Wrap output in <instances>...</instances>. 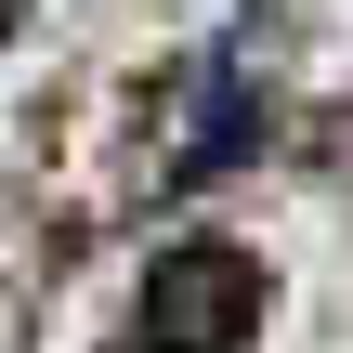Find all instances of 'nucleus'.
<instances>
[{
  "mask_svg": "<svg viewBox=\"0 0 353 353\" xmlns=\"http://www.w3.org/2000/svg\"><path fill=\"white\" fill-rule=\"evenodd\" d=\"M13 26H26V0H0V52H13Z\"/></svg>",
  "mask_w": 353,
  "mask_h": 353,
  "instance_id": "f03ea898",
  "label": "nucleus"
},
{
  "mask_svg": "<svg viewBox=\"0 0 353 353\" xmlns=\"http://www.w3.org/2000/svg\"><path fill=\"white\" fill-rule=\"evenodd\" d=\"M262 314H275V275H262V249H236V236H183V249H157L144 288H131V341L144 353H249Z\"/></svg>",
  "mask_w": 353,
  "mask_h": 353,
  "instance_id": "f257e3e1",
  "label": "nucleus"
},
{
  "mask_svg": "<svg viewBox=\"0 0 353 353\" xmlns=\"http://www.w3.org/2000/svg\"><path fill=\"white\" fill-rule=\"evenodd\" d=\"M118 353H144V341H118Z\"/></svg>",
  "mask_w": 353,
  "mask_h": 353,
  "instance_id": "7ed1b4c3",
  "label": "nucleus"
}]
</instances>
